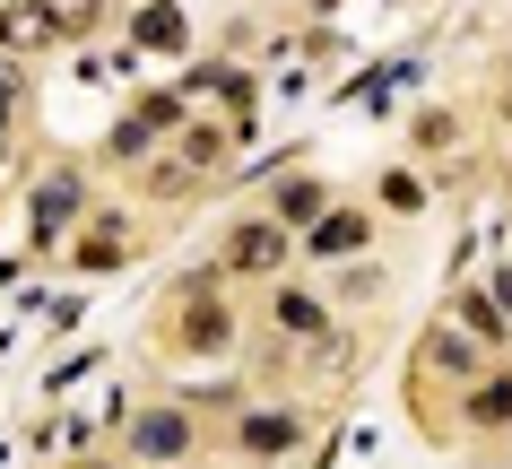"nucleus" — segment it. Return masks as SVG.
Wrapping results in <instances>:
<instances>
[{"label":"nucleus","instance_id":"1","mask_svg":"<svg viewBox=\"0 0 512 469\" xmlns=\"http://www.w3.org/2000/svg\"><path fill=\"white\" fill-rule=\"evenodd\" d=\"M296 435H304V426L287 409H252L235 426V452H243V461H278V452H296Z\"/></svg>","mask_w":512,"mask_h":469},{"label":"nucleus","instance_id":"2","mask_svg":"<svg viewBox=\"0 0 512 469\" xmlns=\"http://www.w3.org/2000/svg\"><path fill=\"white\" fill-rule=\"evenodd\" d=\"M131 452H139V461H183V452H191V417L183 409H148L131 426Z\"/></svg>","mask_w":512,"mask_h":469},{"label":"nucleus","instance_id":"3","mask_svg":"<svg viewBox=\"0 0 512 469\" xmlns=\"http://www.w3.org/2000/svg\"><path fill=\"white\" fill-rule=\"evenodd\" d=\"M183 166L157 174V192H183V183H200V174H217V157H226V131H183V148H174Z\"/></svg>","mask_w":512,"mask_h":469},{"label":"nucleus","instance_id":"4","mask_svg":"<svg viewBox=\"0 0 512 469\" xmlns=\"http://www.w3.org/2000/svg\"><path fill=\"white\" fill-rule=\"evenodd\" d=\"M278 261H287V235H278L270 218L235 226V244H226V270H278Z\"/></svg>","mask_w":512,"mask_h":469},{"label":"nucleus","instance_id":"5","mask_svg":"<svg viewBox=\"0 0 512 469\" xmlns=\"http://www.w3.org/2000/svg\"><path fill=\"white\" fill-rule=\"evenodd\" d=\"M365 235H374V218H365V209H322V226H313L304 244L330 261V252H365Z\"/></svg>","mask_w":512,"mask_h":469},{"label":"nucleus","instance_id":"6","mask_svg":"<svg viewBox=\"0 0 512 469\" xmlns=\"http://www.w3.org/2000/svg\"><path fill=\"white\" fill-rule=\"evenodd\" d=\"M183 331H191V348H226V304H217L209 296V278H191V287H183Z\"/></svg>","mask_w":512,"mask_h":469},{"label":"nucleus","instance_id":"7","mask_svg":"<svg viewBox=\"0 0 512 469\" xmlns=\"http://www.w3.org/2000/svg\"><path fill=\"white\" fill-rule=\"evenodd\" d=\"M53 35H61V18H53V9H35V0L0 9V44H9V53H27V44H53Z\"/></svg>","mask_w":512,"mask_h":469},{"label":"nucleus","instance_id":"8","mask_svg":"<svg viewBox=\"0 0 512 469\" xmlns=\"http://www.w3.org/2000/svg\"><path fill=\"white\" fill-rule=\"evenodd\" d=\"M270 313H278V331H287V339H313V331H330V304H313L304 287H278V304H270Z\"/></svg>","mask_w":512,"mask_h":469},{"label":"nucleus","instance_id":"9","mask_svg":"<svg viewBox=\"0 0 512 469\" xmlns=\"http://www.w3.org/2000/svg\"><path fill=\"white\" fill-rule=\"evenodd\" d=\"M70 218H79V174H53V183L35 192V226H44V235H61Z\"/></svg>","mask_w":512,"mask_h":469},{"label":"nucleus","instance_id":"10","mask_svg":"<svg viewBox=\"0 0 512 469\" xmlns=\"http://www.w3.org/2000/svg\"><path fill=\"white\" fill-rule=\"evenodd\" d=\"M139 44H148V53H183V9H174V0H148V9H139Z\"/></svg>","mask_w":512,"mask_h":469},{"label":"nucleus","instance_id":"11","mask_svg":"<svg viewBox=\"0 0 512 469\" xmlns=\"http://www.w3.org/2000/svg\"><path fill=\"white\" fill-rule=\"evenodd\" d=\"M504 417H512V374H495V383L469 400V426H504Z\"/></svg>","mask_w":512,"mask_h":469},{"label":"nucleus","instance_id":"12","mask_svg":"<svg viewBox=\"0 0 512 469\" xmlns=\"http://www.w3.org/2000/svg\"><path fill=\"white\" fill-rule=\"evenodd\" d=\"M278 218H322V183H287L278 192Z\"/></svg>","mask_w":512,"mask_h":469},{"label":"nucleus","instance_id":"13","mask_svg":"<svg viewBox=\"0 0 512 469\" xmlns=\"http://www.w3.org/2000/svg\"><path fill=\"white\" fill-rule=\"evenodd\" d=\"M148 139H157V131H148V122H139V113H131V122H113V157H139V148H148Z\"/></svg>","mask_w":512,"mask_h":469},{"label":"nucleus","instance_id":"14","mask_svg":"<svg viewBox=\"0 0 512 469\" xmlns=\"http://www.w3.org/2000/svg\"><path fill=\"white\" fill-rule=\"evenodd\" d=\"M460 322H469V331H486V339L504 331V313H495V304H478V296H460Z\"/></svg>","mask_w":512,"mask_h":469},{"label":"nucleus","instance_id":"15","mask_svg":"<svg viewBox=\"0 0 512 469\" xmlns=\"http://www.w3.org/2000/svg\"><path fill=\"white\" fill-rule=\"evenodd\" d=\"M434 357H443V374H478V348H460V339H434Z\"/></svg>","mask_w":512,"mask_h":469},{"label":"nucleus","instance_id":"16","mask_svg":"<svg viewBox=\"0 0 512 469\" xmlns=\"http://www.w3.org/2000/svg\"><path fill=\"white\" fill-rule=\"evenodd\" d=\"M174 113H183L174 96H148V105H139V122H148V131H174Z\"/></svg>","mask_w":512,"mask_h":469},{"label":"nucleus","instance_id":"17","mask_svg":"<svg viewBox=\"0 0 512 469\" xmlns=\"http://www.w3.org/2000/svg\"><path fill=\"white\" fill-rule=\"evenodd\" d=\"M9 105H18V70H0V122H9Z\"/></svg>","mask_w":512,"mask_h":469},{"label":"nucleus","instance_id":"18","mask_svg":"<svg viewBox=\"0 0 512 469\" xmlns=\"http://www.w3.org/2000/svg\"><path fill=\"white\" fill-rule=\"evenodd\" d=\"M0 157H9V148H0Z\"/></svg>","mask_w":512,"mask_h":469},{"label":"nucleus","instance_id":"19","mask_svg":"<svg viewBox=\"0 0 512 469\" xmlns=\"http://www.w3.org/2000/svg\"><path fill=\"white\" fill-rule=\"evenodd\" d=\"M87 469H96V461H87Z\"/></svg>","mask_w":512,"mask_h":469}]
</instances>
